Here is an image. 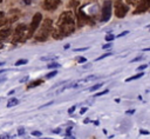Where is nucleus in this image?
Wrapping results in <instances>:
<instances>
[{
	"mask_svg": "<svg viewBox=\"0 0 150 139\" xmlns=\"http://www.w3.org/2000/svg\"><path fill=\"white\" fill-rule=\"evenodd\" d=\"M53 29H54V27H53V20L49 19V18H46V19L42 21V26L40 27L39 32H38V33L35 34V37H34L35 41H39V42L46 41V40L49 38V35H50V33L53 32Z\"/></svg>",
	"mask_w": 150,
	"mask_h": 139,
	"instance_id": "f257e3e1",
	"label": "nucleus"
},
{
	"mask_svg": "<svg viewBox=\"0 0 150 139\" xmlns=\"http://www.w3.org/2000/svg\"><path fill=\"white\" fill-rule=\"evenodd\" d=\"M42 14L40 13V12H36L34 15H33V18H32V21H30V25H29V27H28V32H27V39H29V38H32L33 37V34L35 33V31L40 27V24H41V21H42Z\"/></svg>",
	"mask_w": 150,
	"mask_h": 139,
	"instance_id": "f03ea898",
	"label": "nucleus"
},
{
	"mask_svg": "<svg viewBox=\"0 0 150 139\" xmlns=\"http://www.w3.org/2000/svg\"><path fill=\"white\" fill-rule=\"evenodd\" d=\"M26 31H27V26H26L25 24H19V25L14 28L12 42H13V44H18V42L23 41V40H25V37L27 38Z\"/></svg>",
	"mask_w": 150,
	"mask_h": 139,
	"instance_id": "7ed1b4c3",
	"label": "nucleus"
},
{
	"mask_svg": "<svg viewBox=\"0 0 150 139\" xmlns=\"http://www.w3.org/2000/svg\"><path fill=\"white\" fill-rule=\"evenodd\" d=\"M111 9H112V2L110 0H105L102 6V13H101V21L105 22L111 16Z\"/></svg>",
	"mask_w": 150,
	"mask_h": 139,
	"instance_id": "20e7f679",
	"label": "nucleus"
},
{
	"mask_svg": "<svg viewBox=\"0 0 150 139\" xmlns=\"http://www.w3.org/2000/svg\"><path fill=\"white\" fill-rule=\"evenodd\" d=\"M128 11H129L128 6L122 0H116V2H115V15L117 18H120V19L124 18L125 14L128 13Z\"/></svg>",
	"mask_w": 150,
	"mask_h": 139,
	"instance_id": "39448f33",
	"label": "nucleus"
},
{
	"mask_svg": "<svg viewBox=\"0 0 150 139\" xmlns=\"http://www.w3.org/2000/svg\"><path fill=\"white\" fill-rule=\"evenodd\" d=\"M68 22H75L74 20V15L71 11H64L60 14L59 19H57V24L56 25H61V24H68Z\"/></svg>",
	"mask_w": 150,
	"mask_h": 139,
	"instance_id": "423d86ee",
	"label": "nucleus"
},
{
	"mask_svg": "<svg viewBox=\"0 0 150 139\" xmlns=\"http://www.w3.org/2000/svg\"><path fill=\"white\" fill-rule=\"evenodd\" d=\"M149 8H150V0H139L136 9L134 11V14H141L143 12H146Z\"/></svg>",
	"mask_w": 150,
	"mask_h": 139,
	"instance_id": "0eeeda50",
	"label": "nucleus"
},
{
	"mask_svg": "<svg viewBox=\"0 0 150 139\" xmlns=\"http://www.w3.org/2000/svg\"><path fill=\"white\" fill-rule=\"evenodd\" d=\"M61 5V0H45L42 7L46 11H54Z\"/></svg>",
	"mask_w": 150,
	"mask_h": 139,
	"instance_id": "6e6552de",
	"label": "nucleus"
},
{
	"mask_svg": "<svg viewBox=\"0 0 150 139\" xmlns=\"http://www.w3.org/2000/svg\"><path fill=\"white\" fill-rule=\"evenodd\" d=\"M89 21H90V19H89V16L88 15H86L81 9L79 11V21H77V25H79V27H82L83 25H86V24H89Z\"/></svg>",
	"mask_w": 150,
	"mask_h": 139,
	"instance_id": "1a4fd4ad",
	"label": "nucleus"
},
{
	"mask_svg": "<svg viewBox=\"0 0 150 139\" xmlns=\"http://www.w3.org/2000/svg\"><path fill=\"white\" fill-rule=\"evenodd\" d=\"M13 29L11 27H5V28H1L0 29V42H2L4 40H6L11 34H12Z\"/></svg>",
	"mask_w": 150,
	"mask_h": 139,
	"instance_id": "9d476101",
	"label": "nucleus"
},
{
	"mask_svg": "<svg viewBox=\"0 0 150 139\" xmlns=\"http://www.w3.org/2000/svg\"><path fill=\"white\" fill-rule=\"evenodd\" d=\"M43 82V80L42 79H36V80H33L32 82H29L28 85H27V88L29 90V88H33V87H36V86H39V85H41Z\"/></svg>",
	"mask_w": 150,
	"mask_h": 139,
	"instance_id": "9b49d317",
	"label": "nucleus"
},
{
	"mask_svg": "<svg viewBox=\"0 0 150 139\" xmlns=\"http://www.w3.org/2000/svg\"><path fill=\"white\" fill-rule=\"evenodd\" d=\"M143 75H144V73H143V72H139V73H137V74H135V75H132V77L127 78V79H125V82H129V81H132V80L139 79V78H142Z\"/></svg>",
	"mask_w": 150,
	"mask_h": 139,
	"instance_id": "f8f14e48",
	"label": "nucleus"
},
{
	"mask_svg": "<svg viewBox=\"0 0 150 139\" xmlns=\"http://www.w3.org/2000/svg\"><path fill=\"white\" fill-rule=\"evenodd\" d=\"M18 104H19V100L15 99V98H13V99H11V100L7 102V107H12V106H15V105H18Z\"/></svg>",
	"mask_w": 150,
	"mask_h": 139,
	"instance_id": "ddd939ff",
	"label": "nucleus"
},
{
	"mask_svg": "<svg viewBox=\"0 0 150 139\" xmlns=\"http://www.w3.org/2000/svg\"><path fill=\"white\" fill-rule=\"evenodd\" d=\"M28 61H27V59H19L18 61H15V64H14V66H21V65H26Z\"/></svg>",
	"mask_w": 150,
	"mask_h": 139,
	"instance_id": "4468645a",
	"label": "nucleus"
},
{
	"mask_svg": "<svg viewBox=\"0 0 150 139\" xmlns=\"http://www.w3.org/2000/svg\"><path fill=\"white\" fill-rule=\"evenodd\" d=\"M47 67L48 68H57V67H60V64H57V62H49L48 65H47Z\"/></svg>",
	"mask_w": 150,
	"mask_h": 139,
	"instance_id": "2eb2a0df",
	"label": "nucleus"
},
{
	"mask_svg": "<svg viewBox=\"0 0 150 139\" xmlns=\"http://www.w3.org/2000/svg\"><path fill=\"white\" fill-rule=\"evenodd\" d=\"M102 85H103V84H96V85H94V86H91V87L89 88V91H90V92H94V91H96V90H98L100 87H102Z\"/></svg>",
	"mask_w": 150,
	"mask_h": 139,
	"instance_id": "dca6fc26",
	"label": "nucleus"
},
{
	"mask_svg": "<svg viewBox=\"0 0 150 139\" xmlns=\"http://www.w3.org/2000/svg\"><path fill=\"white\" fill-rule=\"evenodd\" d=\"M7 22H8V19H7V18H5V16H4V18H0V27L5 26Z\"/></svg>",
	"mask_w": 150,
	"mask_h": 139,
	"instance_id": "f3484780",
	"label": "nucleus"
},
{
	"mask_svg": "<svg viewBox=\"0 0 150 139\" xmlns=\"http://www.w3.org/2000/svg\"><path fill=\"white\" fill-rule=\"evenodd\" d=\"M109 55H111V53H110V52H108V53H104V54H102L101 57H98V58H96L95 60H96V61H98V60H102L103 58H107V57H109Z\"/></svg>",
	"mask_w": 150,
	"mask_h": 139,
	"instance_id": "a211bd4d",
	"label": "nucleus"
},
{
	"mask_svg": "<svg viewBox=\"0 0 150 139\" xmlns=\"http://www.w3.org/2000/svg\"><path fill=\"white\" fill-rule=\"evenodd\" d=\"M57 74V71H52V72H49L47 75H46V78L47 79H49V78H53V77H55Z\"/></svg>",
	"mask_w": 150,
	"mask_h": 139,
	"instance_id": "6ab92c4d",
	"label": "nucleus"
},
{
	"mask_svg": "<svg viewBox=\"0 0 150 139\" xmlns=\"http://www.w3.org/2000/svg\"><path fill=\"white\" fill-rule=\"evenodd\" d=\"M114 39H115V37H114L112 34H109V35L105 37V40H107V41H112Z\"/></svg>",
	"mask_w": 150,
	"mask_h": 139,
	"instance_id": "aec40b11",
	"label": "nucleus"
},
{
	"mask_svg": "<svg viewBox=\"0 0 150 139\" xmlns=\"http://www.w3.org/2000/svg\"><path fill=\"white\" fill-rule=\"evenodd\" d=\"M105 93H108V90H104V91H101V92H98V93H96V94H95V97H100V95H104Z\"/></svg>",
	"mask_w": 150,
	"mask_h": 139,
	"instance_id": "412c9836",
	"label": "nucleus"
},
{
	"mask_svg": "<svg viewBox=\"0 0 150 139\" xmlns=\"http://www.w3.org/2000/svg\"><path fill=\"white\" fill-rule=\"evenodd\" d=\"M18 134H19V135L25 134V128H23V127H19V130H18Z\"/></svg>",
	"mask_w": 150,
	"mask_h": 139,
	"instance_id": "4be33fe9",
	"label": "nucleus"
},
{
	"mask_svg": "<svg viewBox=\"0 0 150 139\" xmlns=\"http://www.w3.org/2000/svg\"><path fill=\"white\" fill-rule=\"evenodd\" d=\"M41 134H42V133H41L40 131H33V132H32V135H34V137H40Z\"/></svg>",
	"mask_w": 150,
	"mask_h": 139,
	"instance_id": "5701e85b",
	"label": "nucleus"
},
{
	"mask_svg": "<svg viewBox=\"0 0 150 139\" xmlns=\"http://www.w3.org/2000/svg\"><path fill=\"white\" fill-rule=\"evenodd\" d=\"M138 1H139V0H127V2H128L129 5H136V4H138Z\"/></svg>",
	"mask_w": 150,
	"mask_h": 139,
	"instance_id": "b1692460",
	"label": "nucleus"
},
{
	"mask_svg": "<svg viewBox=\"0 0 150 139\" xmlns=\"http://www.w3.org/2000/svg\"><path fill=\"white\" fill-rule=\"evenodd\" d=\"M142 59H143V57H142V55H139V57L134 58V59L131 60V62H136V61H139V60H142Z\"/></svg>",
	"mask_w": 150,
	"mask_h": 139,
	"instance_id": "393cba45",
	"label": "nucleus"
},
{
	"mask_svg": "<svg viewBox=\"0 0 150 139\" xmlns=\"http://www.w3.org/2000/svg\"><path fill=\"white\" fill-rule=\"evenodd\" d=\"M88 49V47H82V48H75L74 51L75 52H83V51H87Z\"/></svg>",
	"mask_w": 150,
	"mask_h": 139,
	"instance_id": "a878e982",
	"label": "nucleus"
},
{
	"mask_svg": "<svg viewBox=\"0 0 150 139\" xmlns=\"http://www.w3.org/2000/svg\"><path fill=\"white\" fill-rule=\"evenodd\" d=\"M75 110H76V106L74 105V106H71V107L68 110V113H69V114H71V113H74V111H75Z\"/></svg>",
	"mask_w": 150,
	"mask_h": 139,
	"instance_id": "bb28decb",
	"label": "nucleus"
},
{
	"mask_svg": "<svg viewBox=\"0 0 150 139\" xmlns=\"http://www.w3.org/2000/svg\"><path fill=\"white\" fill-rule=\"evenodd\" d=\"M0 139H9V135H8L7 133H2V134L0 135Z\"/></svg>",
	"mask_w": 150,
	"mask_h": 139,
	"instance_id": "cd10ccee",
	"label": "nucleus"
},
{
	"mask_svg": "<svg viewBox=\"0 0 150 139\" xmlns=\"http://www.w3.org/2000/svg\"><path fill=\"white\" fill-rule=\"evenodd\" d=\"M76 5H79V1H75V0H73L71 2H69V7H73V6H76Z\"/></svg>",
	"mask_w": 150,
	"mask_h": 139,
	"instance_id": "c85d7f7f",
	"label": "nucleus"
},
{
	"mask_svg": "<svg viewBox=\"0 0 150 139\" xmlns=\"http://www.w3.org/2000/svg\"><path fill=\"white\" fill-rule=\"evenodd\" d=\"M128 33H129V32H128V31H123V32H122V33H120V34H118V35H117V38H121V37H123V35H127V34H128Z\"/></svg>",
	"mask_w": 150,
	"mask_h": 139,
	"instance_id": "c756f323",
	"label": "nucleus"
},
{
	"mask_svg": "<svg viewBox=\"0 0 150 139\" xmlns=\"http://www.w3.org/2000/svg\"><path fill=\"white\" fill-rule=\"evenodd\" d=\"M77 61L82 64V62H86V61H87V59H86V58H83V57H81V58H77Z\"/></svg>",
	"mask_w": 150,
	"mask_h": 139,
	"instance_id": "7c9ffc66",
	"label": "nucleus"
},
{
	"mask_svg": "<svg viewBox=\"0 0 150 139\" xmlns=\"http://www.w3.org/2000/svg\"><path fill=\"white\" fill-rule=\"evenodd\" d=\"M146 67H148V65H141V66H139L137 70H138V71H143V70H145Z\"/></svg>",
	"mask_w": 150,
	"mask_h": 139,
	"instance_id": "2f4dec72",
	"label": "nucleus"
},
{
	"mask_svg": "<svg viewBox=\"0 0 150 139\" xmlns=\"http://www.w3.org/2000/svg\"><path fill=\"white\" fill-rule=\"evenodd\" d=\"M110 47H111V44H110V42H108V44H105V45L102 46V48H104V49H105V48H110Z\"/></svg>",
	"mask_w": 150,
	"mask_h": 139,
	"instance_id": "473e14b6",
	"label": "nucleus"
},
{
	"mask_svg": "<svg viewBox=\"0 0 150 139\" xmlns=\"http://www.w3.org/2000/svg\"><path fill=\"white\" fill-rule=\"evenodd\" d=\"M93 79H96V75H90V77H87L84 80L87 81V80H93Z\"/></svg>",
	"mask_w": 150,
	"mask_h": 139,
	"instance_id": "72a5a7b5",
	"label": "nucleus"
},
{
	"mask_svg": "<svg viewBox=\"0 0 150 139\" xmlns=\"http://www.w3.org/2000/svg\"><path fill=\"white\" fill-rule=\"evenodd\" d=\"M86 111H87V107H82V108L80 110V114H83V113H86Z\"/></svg>",
	"mask_w": 150,
	"mask_h": 139,
	"instance_id": "f704fd0d",
	"label": "nucleus"
},
{
	"mask_svg": "<svg viewBox=\"0 0 150 139\" xmlns=\"http://www.w3.org/2000/svg\"><path fill=\"white\" fill-rule=\"evenodd\" d=\"M139 132H141V134H149V131H146V130H139Z\"/></svg>",
	"mask_w": 150,
	"mask_h": 139,
	"instance_id": "c9c22d12",
	"label": "nucleus"
},
{
	"mask_svg": "<svg viewBox=\"0 0 150 139\" xmlns=\"http://www.w3.org/2000/svg\"><path fill=\"white\" fill-rule=\"evenodd\" d=\"M28 80V77H25V78H21L20 79V82H26Z\"/></svg>",
	"mask_w": 150,
	"mask_h": 139,
	"instance_id": "e433bc0d",
	"label": "nucleus"
},
{
	"mask_svg": "<svg viewBox=\"0 0 150 139\" xmlns=\"http://www.w3.org/2000/svg\"><path fill=\"white\" fill-rule=\"evenodd\" d=\"M14 93H15V90H11V91H9L7 94H8V95H12V94H14Z\"/></svg>",
	"mask_w": 150,
	"mask_h": 139,
	"instance_id": "4c0bfd02",
	"label": "nucleus"
},
{
	"mask_svg": "<svg viewBox=\"0 0 150 139\" xmlns=\"http://www.w3.org/2000/svg\"><path fill=\"white\" fill-rule=\"evenodd\" d=\"M134 112H135V110H129V111H127V113H128V114H132Z\"/></svg>",
	"mask_w": 150,
	"mask_h": 139,
	"instance_id": "58836bf2",
	"label": "nucleus"
},
{
	"mask_svg": "<svg viewBox=\"0 0 150 139\" xmlns=\"http://www.w3.org/2000/svg\"><path fill=\"white\" fill-rule=\"evenodd\" d=\"M7 78L6 77H0V82H2V81H5Z\"/></svg>",
	"mask_w": 150,
	"mask_h": 139,
	"instance_id": "ea45409f",
	"label": "nucleus"
},
{
	"mask_svg": "<svg viewBox=\"0 0 150 139\" xmlns=\"http://www.w3.org/2000/svg\"><path fill=\"white\" fill-rule=\"evenodd\" d=\"M60 131H61L60 128H56V130H54V131H53V133H60Z\"/></svg>",
	"mask_w": 150,
	"mask_h": 139,
	"instance_id": "a19ab883",
	"label": "nucleus"
},
{
	"mask_svg": "<svg viewBox=\"0 0 150 139\" xmlns=\"http://www.w3.org/2000/svg\"><path fill=\"white\" fill-rule=\"evenodd\" d=\"M23 2H25V4H27V5H29L32 1H30V0H23Z\"/></svg>",
	"mask_w": 150,
	"mask_h": 139,
	"instance_id": "79ce46f5",
	"label": "nucleus"
},
{
	"mask_svg": "<svg viewBox=\"0 0 150 139\" xmlns=\"http://www.w3.org/2000/svg\"><path fill=\"white\" fill-rule=\"evenodd\" d=\"M4 16H5V13L2 11H0V18H4Z\"/></svg>",
	"mask_w": 150,
	"mask_h": 139,
	"instance_id": "37998d69",
	"label": "nucleus"
},
{
	"mask_svg": "<svg viewBox=\"0 0 150 139\" xmlns=\"http://www.w3.org/2000/svg\"><path fill=\"white\" fill-rule=\"evenodd\" d=\"M69 47H70V45H69V44H67V45H64V48H66V49H67V48H69Z\"/></svg>",
	"mask_w": 150,
	"mask_h": 139,
	"instance_id": "c03bdc74",
	"label": "nucleus"
},
{
	"mask_svg": "<svg viewBox=\"0 0 150 139\" xmlns=\"http://www.w3.org/2000/svg\"><path fill=\"white\" fill-rule=\"evenodd\" d=\"M4 72H5V70H0V74H1V73H4Z\"/></svg>",
	"mask_w": 150,
	"mask_h": 139,
	"instance_id": "a18cd8bd",
	"label": "nucleus"
},
{
	"mask_svg": "<svg viewBox=\"0 0 150 139\" xmlns=\"http://www.w3.org/2000/svg\"><path fill=\"white\" fill-rule=\"evenodd\" d=\"M2 65H5V62H0V66H2Z\"/></svg>",
	"mask_w": 150,
	"mask_h": 139,
	"instance_id": "49530a36",
	"label": "nucleus"
},
{
	"mask_svg": "<svg viewBox=\"0 0 150 139\" xmlns=\"http://www.w3.org/2000/svg\"><path fill=\"white\" fill-rule=\"evenodd\" d=\"M41 139H53V138H41Z\"/></svg>",
	"mask_w": 150,
	"mask_h": 139,
	"instance_id": "de8ad7c7",
	"label": "nucleus"
},
{
	"mask_svg": "<svg viewBox=\"0 0 150 139\" xmlns=\"http://www.w3.org/2000/svg\"><path fill=\"white\" fill-rule=\"evenodd\" d=\"M0 48H2V44L1 42H0Z\"/></svg>",
	"mask_w": 150,
	"mask_h": 139,
	"instance_id": "09e8293b",
	"label": "nucleus"
}]
</instances>
